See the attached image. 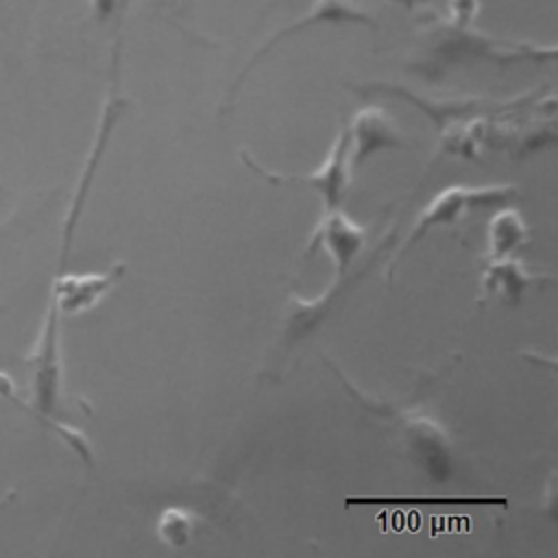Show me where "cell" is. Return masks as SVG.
<instances>
[{
    "label": "cell",
    "mask_w": 558,
    "mask_h": 558,
    "mask_svg": "<svg viewBox=\"0 0 558 558\" xmlns=\"http://www.w3.org/2000/svg\"><path fill=\"white\" fill-rule=\"evenodd\" d=\"M329 368L340 377L344 388L357 399L360 405H364L368 412H375V414L390 418L399 425V432L403 434L405 445L416 456L418 464L425 466L429 477L445 480L451 475V469H453L451 466V440H449L447 432L436 421H432L429 416H421V414H405L399 408L362 397L360 390H355L353 384L347 381L344 375L331 362H329Z\"/></svg>",
    "instance_id": "cell-1"
},
{
    "label": "cell",
    "mask_w": 558,
    "mask_h": 558,
    "mask_svg": "<svg viewBox=\"0 0 558 558\" xmlns=\"http://www.w3.org/2000/svg\"><path fill=\"white\" fill-rule=\"evenodd\" d=\"M514 187L512 185H484V187H466V185H451L445 187L442 192H438L418 214V218L414 220L408 238L403 240V244L399 246V251L395 253V257H390V268H388V279L392 277L395 264L397 259L412 248L421 238L427 235L429 229L434 227H453L458 225V220L473 209H495L501 207L506 203H510L514 198Z\"/></svg>",
    "instance_id": "cell-2"
},
{
    "label": "cell",
    "mask_w": 558,
    "mask_h": 558,
    "mask_svg": "<svg viewBox=\"0 0 558 558\" xmlns=\"http://www.w3.org/2000/svg\"><path fill=\"white\" fill-rule=\"evenodd\" d=\"M349 153H351V140H349V131L347 126L340 129L325 163L310 172V174H294V172H270L264 166H259L257 161H253V157L242 150L240 157L242 161L255 170L257 174H262L264 179L279 183V181H296V183H307L312 185L320 196H323V214L331 211V209H340L347 194H349V185H351V161H349Z\"/></svg>",
    "instance_id": "cell-3"
},
{
    "label": "cell",
    "mask_w": 558,
    "mask_h": 558,
    "mask_svg": "<svg viewBox=\"0 0 558 558\" xmlns=\"http://www.w3.org/2000/svg\"><path fill=\"white\" fill-rule=\"evenodd\" d=\"M366 244V229L355 225L342 209L325 211L305 246V259L318 248H325L336 264V277L349 272V266Z\"/></svg>",
    "instance_id": "cell-4"
},
{
    "label": "cell",
    "mask_w": 558,
    "mask_h": 558,
    "mask_svg": "<svg viewBox=\"0 0 558 558\" xmlns=\"http://www.w3.org/2000/svg\"><path fill=\"white\" fill-rule=\"evenodd\" d=\"M347 131L353 146V153H349V161L353 166L364 163V159H368L375 150L401 146V135L381 107L360 109L351 124H347Z\"/></svg>",
    "instance_id": "cell-5"
},
{
    "label": "cell",
    "mask_w": 558,
    "mask_h": 558,
    "mask_svg": "<svg viewBox=\"0 0 558 558\" xmlns=\"http://www.w3.org/2000/svg\"><path fill=\"white\" fill-rule=\"evenodd\" d=\"M325 22H357V24H371V17H368V13H364L362 9H357V7H355L353 2H349V0H318L316 7H314L307 15H303L299 22L288 24L286 28H281L275 37H270V39L264 44V48H259V52L248 61L246 70L238 76V81H235V85H233V89H231L229 102L233 100L235 92L240 89L242 78H246V74H248L251 68L259 61V57H264L277 41H281V39H286L288 35L299 33V31L312 26V24H325Z\"/></svg>",
    "instance_id": "cell-6"
},
{
    "label": "cell",
    "mask_w": 558,
    "mask_h": 558,
    "mask_svg": "<svg viewBox=\"0 0 558 558\" xmlns=\"http://www.w3.org/2000/svg\"><path fill=\"white\" fill-rule=\"evenodd\" d=\"M538 279L541 277L527 272L525 264L519 259H510V257L488 259L486 270L482 275V292L486 296H499L501 301L517 303L523 290Z\"/></svg>",
    "instance_id": "cell-7"
},
{
    "label": "cell",
    "mask_w": 558,
    "mask_h": 558,
    "mask_svg": "<svg viewBox=\"0 0 558 558\" xmlns=\"http://www.w3.org/2000/svg\"><path fill=\"white\" fill-rule=\"evenodd\" d=\"M527 242V225L523 216L512 207H497L488 220L486 255L488 259L510 257Z\"/></svg>",
    "instance_id": "cell-8"
},
{
    "label": "cell",
    "mask_w": 558,
    "mask_h": 558,
    "mask_svg": "<svg viewBox=\"0 0 558 558\" xmlns=\"http://www.w3.org/2000/svg\"><path fill=\"white\" fill-rule=\"evenodd\" d=\"M349 506H501L508 508L506 497H347Z\"/></svg>",
    "instance_id": "cell-9"
},
{
    "label": "cell",
    "mask_w": 558,
    "mask_h": 558,
    "mask_svg": "<svg viewBox=\"0 0 558 558\" xmlns=\"http://www.w3.org/2000/svg\"><path fill=\"white\" fill-rule=\"evenodd\" d=\"M159 538L170 547H183L192 536V517L179 508H168L161 512L157 523Z\"/></svg>",
    "instance_id": "cell-10"
},
{
    "label": "cell",
    "mask_w": 558,
    "mask_h": 558,
    "mask_svg": "<svg viewBox=\"0 0 558 558\" xmlns=\"http://www.w3.org/2000/svg\"><path fill=\"white\" fill-rule=\"evenodd\" d=\"M11 218H13V214H11V216H4V218H0V229H2L4 225H9V222H11Z\"/></svg>",
    "instance_id": "cell-11"
}]
</instances>
